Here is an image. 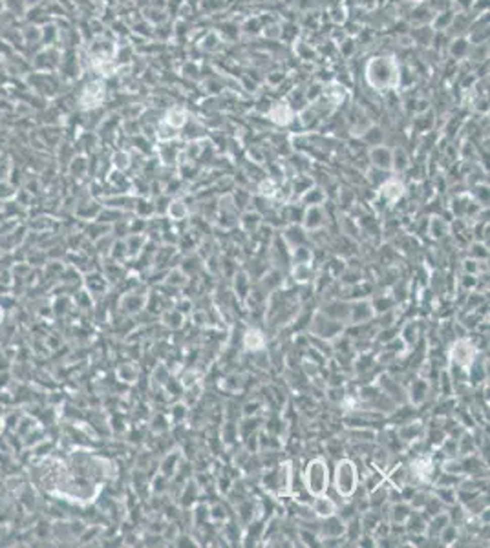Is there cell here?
Segmentation results:
<instances>
[{"label":"cell","mask_w":490,"mask_h":548,"mask_svg":"<svg viewBox=\"0 0 490 548\" xmlns=\"http://www.w3.org/2000/svg\"><path fill=\"white\" fill-rule=\"evenodd\" d=\"M336 490L342 495L350 497L357 488V472L350 461H340L336 466Z\"/></svg>","instance_id":"6da1fadb"},{"label":"cell","mask_w":490,"mask_h":548,"mask_svg":"<svg viewBox=\"0 0 490 548\" xmlns=\"http://www.w3.org/2000/svg\"><path fill=\"white\" fill-rule=\"evenodd\" d=\"M306 481H308L309 491H313L315 495H322L327 488V470H326L324 461L317 459V461H313V463L309 464Z\"/></svg>","instance_id":"7a4b0ae2"},{"label":"cell","mask_w":490,"mask_h":548,"mask_svg":"<svg viewBox=\"0 0 490 548\" xmlns=\"http://www.w3.org/2000/svg\"><path fill=\"white\" fill-rule=\"evenodd\" d=\"M452 355H454V360H456L459 366L466 367L472 362V358H474V349H472L466 342H459V343H456V347H454V353Z\"/></svg>","instance_id":"3957f363"},{"label":"cell","mask_w":490,"mask_h":548,"mask_svg":"<svg viewBox=\"0 0 490 548\" xmlns=\"http://www.w3.org/2000/svg\"><path fill=\"white\" fill-rule=\"evenodd\" d=\"M371 313H373V309H371V304H368V302H359V304H355L351 307V318L357 324L370 318Z\"/></svg>","instance_id":"277c9868"},{"label":"cell","mask_w":490,"mask_h":548,"mask_svg":"<svg viewBox=\"0 0 490 548\" xmlns=\"http://www.w3.org/2000/svg\"><path fill=\"white\" fill-rule=\"evenodd\" d=\"M315 512L322 517H329V515L335 514V503H333L329 497H322L318 495V499L315 501Z\"/></svg>","instance_id":"5b68a950"},{"label":"cell","mask_w":490,"mask_h":548,"mask_svg":"<svg viewBox=\"0 0 490 548\" xmlns=\"http://www.w3.org/2000/svg\"><path fill=\"white\" fill-rule=\"evenodd\" d=\"M371 159L380 168H388L391 165V156H389V152L384 150V148H375L373 152H371Z\"/></svg>","instance_id":"8992f818"},{"label":"cell","mask_w":490,"mask_h":548,"mask_svg":"<svg viewBox=\"0 0 490 548\" xmlns=\"http://www.w3.org/2000/svg\"><path fill=\"white\" fill-rule=\"evenodd\" d=\"M143 302H144V298H141V296L126 294L125 298H123V309H125L126 313H135V311H139L141 307H143Z\"/></svg>","instance_id":"52a82bcc"},{"label":"cell","mask_w":490,"mask_h":548,"mask_svg":"<svg viewBox=\"0 0 490 548\" xmlns=\"http://www.w3.org/2000/svg\"><path fill=\"white\" fill-rule=\"evenodd\" d=\"M306 225H308L309 229H318V227H322L324 225V216L322 212L318 209H311L306 214Z\"/></svg>","instance_id":"ba28073f"},{"label":"cell","mask_w":490,"mask_h":548,"mask_svg":"<svg viewBox=\"0 0 490 548\" xmlns=\"http://www.w3.org/2000/svg\"><path fill=\"white\" fill-rule=\"evenodd\" d=\"M401 192H403V186H401L399 183L389 181V183H386L384 188H382V197H386L388 201H395L401 195Z\"/></svg>","instance_id":"9c48e42d"},{"label":"cell","mask_w":490,"mask_h":548,"mask_svg":"<svg viewBox=\"0 0 490 548\" xmlns=\"http://www.w3.org/2000/svg\"><path fill=\"white\" fill-rule=\"evenodd\" d=\"M342 532H344L342 521L335 519V517H331V515H329V521H327L326 526H324V534H326V535H340Z\"/></svg>","instance_id":"30bf717a"},{"label":"cell","mask_w":490,"mask_h":548,"mask_svg":"<svg viewBox=\"0 0 490 548\" xmlns=\"http://www.w3.org/2000/svg\"><path fill=\"white\" fill-rule=\"evenodd\" d=\"M285 239H287L289 243L291 245H300L306 239V236H304L302 229H298V227H289L287 230H285Z\"/></svg>","instance_id":"8fae6325"},{"label":"cell","mask_w":490,"mask_h":548,"mask_svg":"<svg viewBox=\"0 0 490 548\" xmlns=\"http://www.w3.org/2000/svg\"><path fill=\"white\" fill-rule=\"evenodd\" d=\"M309 276H311V267H309V263H297V267H295V278H297L298 281H306V280H309Z\"/></svg>","instance_id":"7c38bea8"},{"label":"cell","mask_w":490,"mask_h":548,"mask_svg":"<svg viewBox=\"0 0 490 548\" xmlns=\"http://www.w3.org/2000/svg\"><path fill=\"white\" fill-rule=\"evenodd\" d=\"M394 521H399V523H404L406 519H410V508L406 505H395L394 506Z\"/></svg>","instance_id":"4fadbf2b"},{"label":"cell","mask_w":490,"mask_h":548,"mask_svg":"<svg viewBox=\"0 0 490 548\" xmlns=\"http://www.w3.org/2000/svg\"><path fill=\"white\" fill-rule=\"evenodd\" d=\"M262 343H264V340H262V336H260L256 331H249L247 333V336H245V345L247 347H253V349H258L262 347Z\"/></svg>","instance_id":"5bb4252c"},{"label":"cell","mask_w":490,"mask_h":548,"mask_svg":"<svg viewBox=\"0 0 490 548\" xmlns=\"http://www.w3.org/2000/svg\"><path fill=\"white\" fill-rule=\"evenodd\" d=\"M415 338H417V325L408 324L403 329V340L408 343V345H412V343L415 342Z\"/></svg>","instance_id":"9a60e30c"},{"label":"cell","mask_w":490,"mask_h":548,"mask_svg":"<svg viewBox=\"0 0 490 548\" xmlns=\"http://www.w3.org/2000/svg\"><path fill=\"white\" fill-rule=\"evenodd\" d=\"M241 223H243V227L247 230H255L256 227H258V223H260V216L258 214H251V212H249V214L243 216Z\"/></svg>","instance_id":"2e32d148"},{"label":"cell","mask_w":490,"mask_h":548,"mask_svg":"<svg viewBox=\"0 0 490 548\" xmlns=\"http://www.w3.org/2000/svg\"><path fill=\"white\" fill-rule=\"evenodd\" d=\"M176 464H178V455H168L167 459L163 461V473H167V475H170V473H174V470H176Z\"/></svg>","instance_id":"e0dca14e"},{"label":"cell","mask_w":490,"mask_h":548,"mask_svg":"<svg viewBox=\"0 0 490 548\" xmlns=\"http://www.w3.org/2000/svg\"><path fill=\"white\" fill-rule=\"evenodd\" d=\"M167 121L172 124V126H181V124L185 123V114H183V112H178V110H176V112H170Z\"/></svg>","instance_id":"ac0fdd59"},{"label":"cell","mask_w":490,"mask_h":548,"mask_svg":"<svg viewBox=\"0 0 490 548\" xmlns=\"http://www.w3.org/2000/svg\"><path fill=\"white\" fill-rule=\"evenodd\" d=\"M170 214H172V218H183V216L187 214V209H185L183 203L174 201L172 205H170Z\"/></svg>","instance_id":"d6986e66"},{"label":"cell","mask_w":490,"mask_h":548,"mask_svg":"<svg viewBox=\"0 0 490 548\" xmlns=\"http://www.w3.org/2000/svg\"><path fill=\"white\" fill-rule=\"evenodd\" d=\"M165 324L170 327H179L181 325V315L179 313H167L165 315Z\"/></svg>","instance_id":"ffe728a7"},{"label":"cell","mask_w":490,"mask_h":548,"mask_svg":"<svg viewBox=\"0 0 490 548\" xmlns=\"http://www.w3.org/2000/svg\"><path fill=\"white\" fill-rule=\"evenodd\" d=\"M119 377L123 378L125 382H132L135 380V369L134 367H128V366H123L119 369Z\"/></svg>","instance_id":"44dd1931"},{"label":"cell","mask_w":490,"mask_h":548,"mask_svg":"<svg viewBox=\"0 0 490 548\" xmlns=\"http://www.w3.org/2000/svg\"><path fill=\"white\" fill-rule=\"evenodd\" d=\"M130 241H132V243L126 245V253H128L130 256H134V254L139 253V247L143 245V238H132Z\"/></svg>","instance_id":"7402d4cb"},{"label":"cell","mask_w":490,"mask_h":548,"mask_svg":"<svg viewBox=\"0 0 490 548\" xmlns=\"http://www.w3.org/2000/svg\"><path fill=\"white\" fill-rule=\"evenodd\" d=\"M412 391H415V393H417L413 401H415V402H421V401L424 398L423 393H426V384H424V382H417V384H413Z\"/></svg>","instance_id":"603a6c76"},{"label":"cell","mask_w":490,"mask_h":548,"mask_svg":"<svg viewBox=\"0 0 490 548\" xmlns=\"http://www.w3.org/2000/svg\"><path fill=\"white\" fill-rule=\"evenodd\" d=\"M309 258H311L309 251H306V248H302V247L297 248V253H295V262L297 263H308Z\"/></svg>","instance_id":"cb8c5ba5"},{"label":"cell","mask_w":490,"mask_h":548,"mask_svg":"<svg viewBox=\"0 0 490 548\" xmlns=\"http://www.w3.org/2000/svg\"><path fill=\"white\" fill-rule=\"evenodd\" d=\"M395 165V168H404L406 167V156H404L403 150H399V152L395 154V159H391Z\"/></svg>","instance_id":"d4e9b609"},{"label":"cell","mask_w":490,"mask_h":548,"mask_svg":"<svg viewBox=\"0 0 490 548\" xmlns=\"http://www.w3.org/2000/svg\"><path fill=\"white\" fill-rule=\"evenodd\" d=\"M432 234L435 236V238H439V236H443L445 234V227H443L441 221H437V219H433L432 221Z\"/></svg>","instance_id":"484cf974"},{"label":"cell","mask_w":490,"mask_h":548,"mask_svg":"<svg viewBox=\"0 0 490 548\" xmlns=\"http://www.w3.org/2000/svg\"><path fill=\"white\" fill-rule=\"evenodd\" d=\"M304 200L308 201V203H317V201H322V194H320L318 190H315L313 194H311V192H308V195H306Z\"/></svg>","instance_id":"4316f807"},{"label":"cell","mask_w":490,"mask_h":548,"mask_svg":"<svg viewBox=\"0 0 490 548\" xmlns=\"http://www.w3.org/2000/svg\"><path fill=\"white\" fill-rule=\"evenodd\" d=\"M183 281H185V278H183V274L179 271H174L170 274V278H168V283H183Z\"/></svg>","instance_id":"83f0119b"},{"label":"cell","mask_w":490,"mask_h":548,"mask_svg":"<svg viewBox=\"0 0 490 548\" xmlns=\"http://www.w3.org/2000/svg\"><path fill=\"white\" fill-rule=\"evenodd\" d=\"M116 165H117V167H121V168L126 167V156H125V154H117V156H116Z\"/></svg>","instance_id":"f1b7e54d"},{"label":"cell","mask_w":490,"mask_h":548,"mask_svg":"<svg viewBox=\"0 0 490 548\" xmlns=\"http://www.w3.org/2000/svg\"><path fill=\"white\" fill-rule=\"evenodd\" d=\"M163 422H167V419H163V417H158V419H156V426H154L156 431H161V429H167V426H163Z\"/></svg>","instance_id":"f546056e"},{"label":"cell","mask_w":490,"mask_h":548,"mask_svg":"<svg viewBox=\"0 0 490 548\" xmlns=\"http://www.w3.org/2000/svg\"><path fill=\"white\" fill-rule=\"evenodd\" d=\"M481 248H483V247H479V245H477L476 251H474V254H481V256H486V251H481Z\"/></svg>","instance_id":"4dcf8cb0"},{"label":"cell","mask_w":490,"mask_h":548,"mask_svg":"<svg viewBox=\"0 0 490 548\" xmlns=\"http://www.w3.org/2000/svg\"><path fill=\"white\" fill-rule=\"evenodd\" d=\"M2 320H4V309L0 307V324H2Z\"/></svg>","instance_id":"1f68e13d"}]
</instances>
